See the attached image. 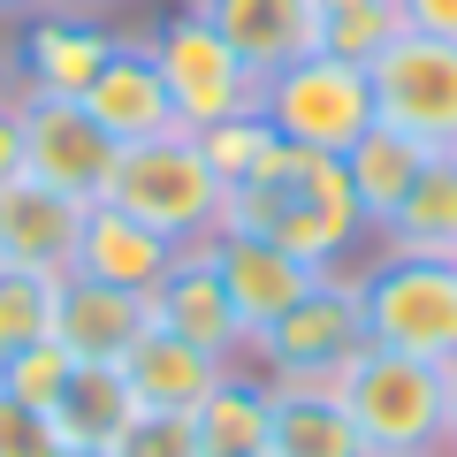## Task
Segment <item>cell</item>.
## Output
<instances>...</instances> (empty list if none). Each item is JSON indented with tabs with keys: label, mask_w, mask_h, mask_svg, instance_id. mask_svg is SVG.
<instances>
[{
	"label": "cell",
	"mask_w": 457,
	"mask_h": 457,
	"mask_svg": "<svg viewBox=\"0 0 457 457\" xmlns=\"http://www.w3.org/2000/svg\"><path fill=\"white\" fill-rule=\"evenodd\" d=\"M260 114H267V130L290 137V145L351 153L374 130V77H366V62H343V54L312 46L290 69L260 77Z\"/></svg>",
	"instance_id": "6"
},
{
	"label": "cell",
	"mask_w": 457,
	"mask_h": 457,
	"mask_svg": "<svg viewBox=\"0 0 457 457\" xmlns=\"http://www.w3.org/2000/svg\"><path fill=\"white\" fill-rule=\"evenodd\" d=\"M366 77H374V122L381 130L420 137L427 153L457 145V38L396 31L366 62Z\"/></svg>",
	"instance_id": "7"
},
{
	"label": "cell",
	"mask_w": 457,
	"mask_h": 457,
	"mask_svg": "<svg viewBox=\"0 0 457 457\" xmlns=\"http://www.w3.org/2000/svg\"><path fill=\"white\" fill-rule=\"evenodd\" d=\"M404 31H435V38H457V0H396Z\"/></svg>",
	"instance_id": "31"
},
{
	"label": "cell",
	"mask_w": 457,
	"mask_h": 457,
	"mask_svg": "<svg viewBox=\"0 0 457 457\" xmlns=\"http://www.w3.org/2000/svg\"><path fill=\"white\" fill-rule=\"evenodd\" d=\"M23 176V114H16V92H0V191Z\"/></svg>",
	"instance_id": "30"
},
{
	"label": "cell",
	"mask_w": 457,
	"mask_h": 457,
	"mask_svg": "<svg viewBox=\"0 0 457 457\" xmlns=\"http://www.w3.org/2000/svg\"><path fill=\"white\" fill-rule=\"evenodd\" d=\"M54 8H69V16H107V8H130V0H54Z\"/></svg>",
	"instance_id": "32"
},
{
	"label": "cell",
	"mask_w": 457,
	"mask_h": 457,
	"mask_svg": "<svg viewBox=\"0 0 457 457\" xmlns=\"http://www.w3.org/2000/svg\"><path fill=\"white\" fill-rule=\"evenodd\" d=\"M389 457H457V450H389Z\"/></svg>",
	"instance_id": "37"
},
{
	"label": "cell",
	"mask_w": 457,
	"mask_h": 457,
	"mask_svg": "<svg viewBox=\"0 0 457 457\" xmlns=\"http://www.w3.org/2000/svg\"><path fill=\"white\" fill-rule=\"evenodd\" d=\"M145 328H153V305L137 290H114L92 275H62V290H54V343L77 366H122Z\"/></svg>",
	"instance_id": "13"
},
{
	"label": "cell",
	"mask_w": 457,
	"mask_h": 457,
	"mask_svg": "<svg viewBox=\"0 0 457 457\" xmlns=\"http://www.w3.org/2000/svg\"><path fill=\"white\" fill-rule=\"evenodd\" d=\"M107 206L137 213L145 228H161L176 252L213 245L228 221V183L206 168L191 130H168L145 137V145H122L114 153V176H107Z\"/></svg>",
	"instance_id": "2"
},
{
	"label": "cell",
	"mask_w": 457,
	"mask_h": 457,
	"mask_svg": "<svg viewBox=\"0 0 457 457\" xmlns=\"http://www.w3.org/2000/svg\"><path fill=\"white\" fill-rule=\"evenodd\" d=\"M114 38L99 16H69V8H38L23 16L16 31V92H62V99H84V84L107 69Z\"/></svg>",
	"instance_id": "12"
},
{
	"label": "cell",
	"mask_w": 457,
	"mask_h": 457,
	"mask_svg": "<svg viewBox=\"0 0 457 457\" xmlns=\"http://www.w3.org/2000/svg\"><path fill=\"white\" fill-rule=\"evenodd\" d=\"M46 450H54V427H46V411L16 404V396L0 389V457H46Z\"/></svg>",
	"instance_id": "29"
},
{
	"label": "cell",
	"mask_w": 457,
	"mask_h": 457,
	"mask_svg": "<svg viewBox=\"0 0 457 457\" xmlns=\"http://www.w3.org/2000/svg\"><path fill=\"white\" fill-rule=\"evenodd\" d=\"M260 457H374L343 411L336 381H267V450Z\"/></svg>",
	"instance_id": "17"
},
{
	"label": "cell",
	"mask_w": 457,
	"mask_h": 457,
	"mask_svg": "<svg viewBox=\"0 0 457 457\" xmlns=\"http://www.w3.org/2000/svg\"><path fill=\"white\" fill-rule=\"evenodd\" d=\"M228 237H267L305 267H351V252L374 237L351 198L343 153H312L282 137L237 191H228Z\"/></svg>",
	"instance_id": "1"
},
{
	"label": "cell",
	"mask_w": 457,
	"mask_h": 457,
	"mask_svg": "<svg viewBox=\"0 0 457 457\" xmlns=\"http://www.w3.org/2000/svg\"><path fill=\"white\" fill-rule=\"evenodd\" d=\"M221 374H228L221 359H206L198 343L168 336V328H145V336H137V351L122 359V381H130L137 411H183V420L213 396V381H221Z\"/></svg>",
	"instance_id": "19"
},
{
	"label": "cell",
	"mask_w": 457,
	"mask_h": 457,
	"mask_svg": "<svg viewBox=\"0 0 457 457\" xmlns=\"http://www.w3.org/2000/svg\"><path fill=\"white\" fill-rule=\"evenodd\" d=\"M84 114H92L114 145H145V137L183 130V122H176V99H168V77H161V62H153V46H145V38H130V31L114 38L107 69L84 84Z\"/></svg>",
	"instance_id": "11"
},
{
	"label": "cell",
	"mask_w": 457,
	"mask_h": 457,
	"mask_svg": "<svg viewBox=\"0 0 457 457\" xmlns=\"http://www.w3.org/2000/svg\"><path fill=\"white\" fill-rule=\"evenodd\" d=\"M359 305H366V343H389L427 366H457V260L381 252L359 267Z\"/></svg>",
	"instance_id": "4"
},
{
	"label": "cell",
	"mask_w": 457,
	"mask_h": 457,
	"mask_svg": "<svg viewBox=\"0 0 457 457\" xmlns=\"http://www.w3.org/2000/svg\"><path fill=\"white\" fill-rule=\"evenodd\" d=\"M206 260H213V275H221L228 305H237V320H245L252 336H260L267 320H282V312L312 290V275H320V267L290 260V252L267 245V237H228V228L206 245Z\"/></svg>",
	"instance_id": "15"
},
{
	"label": "cell",
	"mask_w": 457,
	"mask_h": 457,
	"mask_svg": "<svg viewBox=\"0 0 457 457\" xmlns=\"http://www.w3.org/2000/svg\"><path fill=\"white\" fill-rule=\"evenodd\" d=\"M84 198L54 191L38 176H16L0 191V267H31V275H69L84 237Z\"/></svg>",
	"instance_id": "14"
},
{
	"label": "cell",
	"mask_w": 457,
	"mask_h": 457,
	"mask_svg": "<svg viewBox=\"0 0 457 457\" xmlns=\"http://www.w3.org/2000/svg\"><path fill=\"white\" fill-rule=\"evenodd\" d=\"M191 16H206L213 31L237 46V62H245L252 77H275V69H290L297 54L320 46L312 0H191Z\"/></svg>",
	"instance_id": "16"
},
{
	"label": "cell",
	"mask_w": 457,
	"mask_h": 457,
	"mask_svg": "<svg viewBox=\"0 0 457 457\" xmlns=\"http://www.w3.org/2000/svg\"><path fill=\"white\" fill-rule=\"evenodd\" d=\"M107 457H206V442H198V420L183 411H137V427Z\"/></svg>",
	"instance_id": "28"
},
{
	"label": "cell",
	"mask_w": 457,
	"mask_h": 457,
	"mask_svg": "<svg viewBox=\"0 0 457 457\" xmlns=\"http://www.w3.org/2000/svg\"><path fill=\"white\" fill-rule=\"evenodd\" d=\"M54 442H77V450H114V442L137 427V396L122 381V366H77L62 381V396L46 404Z\"/></svg>",
	"instance_id": "20"
},
{
	"label": "cell",
	"mask_w": 457,
	"mask_h": 457,
	"mask_svg": "<svg viewBox=\"0 0 457 457\" xmlns=\"http://www.w3.org/2000/svg\"><path fill=\"white\" fill-rule=\"evenodd\" d=\"M366 351V305H359V267H320L312 290L297 297L282 320L252 336L245 366L267 381H336L343 366Z\"/></svg>",
	"instance_id": "5"
},
{
	"label": "cell",
	"mask_w": 457,
	"mask_h": 457,
	"mask_svg": "<svg viewBox=\"0 0 457 457\" xmlns=\"http://www.w3.org/2000/svg\"><path fill=\"white\" fill-rule=\"evenodd\" d=\"M46 457H107V450H77V442H54Z\"/></svg>",
	"instance_id": "36"
},
{
	"label": "cell",
	"mask_w": 457,
	"mask_h": 457,
	"mask_svg": "<svg viewBox=\"0 0 457 457\" xmlns=\"http://www.w3.org/2000/svg\"><path fill=\"white\" fill-rule=\"evenodd\" d=\"M176 267V245H168L161 228H145L137 213L107 206V198H92V213H84V237H77V267L69 275H92V282H114V290H137L153 297V282Z\"/></svg>",
	"instance_id": "18"
},
{
	"label": "cell",
	"mask_w": 457,
	"mask_h": 457,
	"mask_svg": "<svg viewBox=\"0 0 457 457\" xmlns=\"http://www.w3.org/2000/svg\"><path fill=\"white\" fill-rule=\"evenodd\" d=\"M381 252H411V260H457V153H427L420 183L381 228Z\"/></svg>",
	"instance_id": "21"
},
{
	"label": "cell",
	"mask_w": 457,
	"mask_h": 457,
	"mask_svg": "<svg viewBox=\"0 0 457 457\" xmlns=\"http://www.w3.org/2000/svg\"><path fill=\"white\" fill-rule=\"evenodd\" d=\"M69 374H77V359H69L54 336H38V343H23V351H8V359H0V389L16 396V404H31V411H46L54 396H62Z\"/></svg>",
	"instance_id": "27"
},
{
	"label": "cell",
	"mask_w": 457,
	"mask_h": 457,
	"mask_svg": "<svg viewBox=\"0 0 457 457\" xmlns=\"http://www.w3.org/2000/svg\"><path fill=\"white\" fill-rule=\"evenodd\" d=\"M191 137H198L206 168H213V176L228 183V191H237V183H245L252 168H260L267 153L282 145V137L267 130V114H260V107H252V114H221V122H206V130H191Z\"/></svg>",
	"instance_id": "26"
},
{
	"label": "cell",
	"mask_w": 457,
	"mask_h": 457,
	"mask_svg": "<svg viewBox=\"0 0 457 457\" xmlns=\"http://www.w3.org/2000/svg\"><path fill=\"white\" fill-rule=\"evenodd\" d=\"M16 114H23V176L54 183L69 198H107V176H114V137L99 130L84 99H62V92H16Z\"/></svg>",
	"instance_id": "9"
},
{
	"label": "cell",
	"mask_w": 457,
	"mask_h": 457,
	"mask_svg": "<svg viewBox=\"0 0 457 457\" xmlns=\"http://www.w3.org/2000/svg\"><path fill=\"white\" fill-rule=\"evenodd\" d=\"M0 92H16V46H0Z\"/></svg>",
	"instance_id": "34"
},
{
	"label": "cell",
	"mask_w": 457,
	"mask_h": 457,
	"mask_svg": "<svg viewBox=\"0 0 457 457\" xmlns=\"http://www.w3.org/2000/svg\"><path fill=\"white\" fill-rule=\"evenodd\" d=\"M420 168H427V145L420 137H404V130H366L359 145L343 153V176H351V198H359V213H366V228H389V213L404 206V191L420 183Z\"/></svg>",
	"instance_id": "22"
},
{
	"label": "cell",
	"mask_w": 457,
	"mask_h": 457,
	"mask_svg": "<svg viewBox=\"0 0 457 457\" xmlns=\"http://www.w3.org/2000/svg\"><path fill=\"white\" fill-rule=\"evenodd\" d=\"M312 31H320V54L374 62L404 31V16H396V0H312Z\"/></svg>",
	"instance_id": "24"
},
{
	"label": "cell",
	"mask_w": 457,
	"mask_h": 457,
	"mask_svg": "<svg viewBox=\"0 0 457 457\" xmlns=\"http://www.w3.org/2000/svg\"><path fill=\"white\" fill-rule=\"evenodd\" d=\"M450 153H457V145H450Z\"/></svg>",
	"instance_id": "38"
},
{
	"label": "cell",
	"mask_w": 457,
	"mask_h": 457,
	"mask_svg": "<svg viewBox=\"0 0 457 457\" xmlns=\"http://www.w3.org/2000/svg\"><path fill=\"white\" fill-rule=\"evenodd\" d=\"M54 290H62V275L0 267V359L38 343V336H54Z\"/></svg>",
	"instance_id": "25"
},
{
	"label": "cell",
	"mask_w": 457,
	"mask_h": 457,
	"mask_svg": "<svg viewBox=\"0 0 457 457\" xmlns=\"http://www.w3.org/2000/svg\"><path fill=\"white\" fill-rule=\"evenodd\" d=\"M145 305H153V328H168V336L198 343V351H206V359H221V366H245L252 328L237 320V305H228V290H221V275H213L206 245L176 252V267L153 282Z\"/></svg>",
	"instance_id": "10"
},
{
	"label": "cell",
	"mask_w": 457,
	"mask_h": 457,
	"mask_svg": "<svg viewBox=\"0 0 457 457\" xmlns=\"http://www.w3.org/2000/svg\"><path fill=\"white\" fill-rule=\"evenodd\" d=\"M145 46H153V62H161V77H168V99H176L183 130H206L221 114L260 107V77L237 62V46H228L206 16H191V8H183V16H161L145 31Z\"/></svg>",
	"instance_id": "8"
},
{
	"label": "cell",
	"mask_w": 457,
	"mask_h": 457,
	"mask_svg": "<svg viewBox=\"0 0 457 457\" xmlns=\"http://www.w3.org/2000/svg\"><path fill=\"white\" fill-rule=\"evenodd\" d=\"M38 8H54V0H0V23H16V16H38Z\"/></svg>",
	"instance_id": "33"
},
{
	"label": "cell",
	"mask_w": 457,
	"mask_h": 457,
	"mask_svg": "<svg viewBox=\"0 0 457 457\" xmlns=\"http://www.w3.org/2000/svg\"><path fill=\"white\" fill-rule=\"evenodd\" d=\"M336 396L374 457L389 450H442L450 435V366L404 359L389 343H366L359 359L336 374Z\"/></svg>",
	"instance_id": "3"
},
{
	"label": "cell",
	"mask_w": 457,
	"mask_h": 457,
	"mask_svg": "<svg viewBox=\"0 0 457 457\" xmlns=\"http://www.w3.org/2000/svg\"><path fill=\"white\" fill-rule=\"evenodd\" d=\"M442 450H457V366H450V435H442Z\"/></svg>",
	"instance_id": "35"
},
{
	"label": "cell",
	"mask_w": 457,
	"mask_h": 457,
	"mask_svg": "<svg viewBox=\"0 0 457 457\" xmlns=\"http://www.w3.org/2000/svg\"><path fill=\"white\" fill-rule=\"evenodd\" d=\"M191 420H198L206 457H260L267 450V381H252L245 366H228Z\"/></svg>",
	"instance_id": "23"
}]
</instances>
